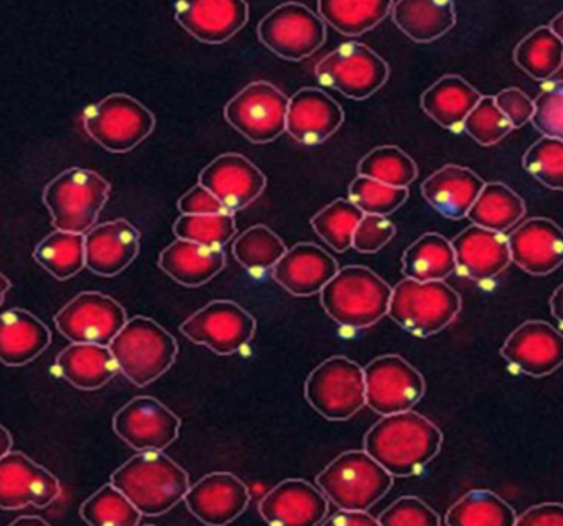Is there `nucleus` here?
I'll use <instances>...</instances> for the list:
<instances>
[{"label": "nucleus", "instance_id": "13d9d810", "mask_svg": "<svg viewBox=\"0 0 563 526\" xmlns=\"http://www.w3.org/2000/svg\"><path fill=\"white\" fill-rule=\"evenodd\" d=\"M10 449H12V436L0 425V458L10 452Z\"/></svg>", "mask_w": 563, "mask_h": 526}, {"label": "nucleus", "instance_id": "bf43d9fd", "mask_svg": "<svg viewBox=\"0 0 563 526\" xmlns=\"http://www.w3.org/2000/svg\"><path fill=\"white\" fill-rule=\"evenodd\" d=\"M551 30L555 33V35L559 36V38H561V42L563 43V10L561 13H559L558 16H555L554 20H552Z\"/></svg>", "mask_w": 563, "mask_h": 526}, {"label": "nucleus", "instance_id": "1a4fd4ad", "mask_svg": "<svg viewBox=\"0 0 563 526\" xmlns=\"http://www.w3.org/2000/svg\"><path fill=\"white\" fill-rule=\"evenodd\" d=\"M389 65L363 43L350 42L328 53L317 68L318 82L354 101H364L389 79Z\"/></svg>", "mask_w": 563, "mask_h": 526}, {"label": "nucleus", "instance_id": "864d4df0", "mask_svg": "<svg viewBox=\"0 0 563 526\" xmlns=\"http://www.w3.org/2000/svg\"><path fill=\"white\" fill-rule=\"evenodd\" d=\"M178 210L187 216H210V214L227 213L220 201L200 183L180 198Z\"/></svg>", "mask_w": 563, "mask_h": 526}, {"label": "nucleus", "instance_id": "603ef678", "mask_svg": "<svg viewBox=\"0 0 563 526\" xmlns=\"http://www.w3.org/2000/svg\"><path fill=\"white\" fill-rule=\"evenodd\" d=\"M496 105L503 112L512 128L522 127L532 121L534 101L518 88H508L495 96Z\"/></svg>", "mask_w": 563, "mask_h": 526}, {"label": "nucleus", "instance_id": "79ce46f5", "mask_svg": "<svg viewBox=\"0 0 563 526\" xmlns=\"http://www.w3.org/2000/svg\"><path fill=\"white\" fill-rule=\"evenodd\" d=\"M287 247L279 236L267 226L250 227L234 240L233 254L238 262L251 273L260 275L273 270L279 262Z\"/></svg>", "mask_w": 563, "mask_h": 526}, {"label": "nucleus", "instance_id": "f03ea898", "mask_svg": "<svg viewBox=\"0 0 563 526\" xmlns=\"http://www.w3.org/2000/svg\"><path fill=\"white\" fill-rule=\"evenodd\" d=\"M142 517H161L177 507L188 489L187 471L162 451H141L111 475Z\"/></svg>", "mask_w": 563, "mask_h": 526}, {"label": "nucleus", "instance_id": "2f4dec72", "mask_svg": "<svg viewBox=\"0 0 563 526\" xmlns=\"http://www.w3.org/2000/svg\"><path fill=\"white\" fill-rule=\"evenodd\" d=\"M59 376L79 390H98L118 376L119 367L108 346L75 344L66 347L58 359Z\"/></svg>", "mask_w": 563, "mask_h": 526}, {"label": "nucleus", "instance_id": "dca6fc26", "mask_svg": "<svg viewBox=\"0 0 563 526\" xmlns=\"http://www.w3.org/2000/svg\"><path fill=\"white\" fill-rule=\"evenodd\" d=\"M112 428L135 451H164L177 441L181 419L154 396H137L115 413Z\"/></svg>", "mask_w": 563, "mask_h": 526}, {"label": "nucleus", "instance_id": "c9c22d12", "mask_svg": "<svg viewBox=\"0 0 563 526\" xmlns=\"http://www.w3.org/2000/svg\"><path fill=\"white\" fill-rule=\"evenodd\" d=\"M390 9L389 0H321L318 15L343 35L360 36L379 25Z\"/></svg>", "mask_w": 563, "mask_h": 526}, {"label": "nucleus", "instance_id": "9d476101", "mask_svg": "<svg viewBox=\"0 0 563 526\" xmlns=\"http://www.w3.org/2000/svg\"><path fill=\"white\" fill-rule=\"evenodd\" d=\"M85 128L89 137L106 150L125 154L154 132L155 115L137 99L118 92L89 109Z\"/></svg>", "mask_w": 563, "mask_h": 526}, {"label": "nucleus", "instance_id": "bb28decb", "mask_svg": "<svg viewBox=\"0 0 563 526\" xmlns=\"http://www.w3.org/2000/svg\"><path fill=\"white\" fill-rule=\"evenodd\" d=\"M338 262L314 244H297L287 249L273 268V277L294 296H313L320 293L338 273Z\"/></svg>", "mask_w": 563, "mask_h": 526}, {"label": "nucleus", "instance_id": "423d86ee", "mask_svg": "<svg viewBox=\"0 0 563 526\" xmlns=\"http://www.w3.org/2000/svg\"><path fill=\"white\" fill-rule=\"evenodd\" d=\"M393 484V475L364 449L343 452L317 475L318 489L344 511H369Z\"/></svg>", "mask_w": 563, "mask_h": 526}, {"label": "nucleus", "instance_id": "e433bc0d", "mask_svg": "<svg viewBox=\"0 0 563 526\" xmlns=\"http://www.w3.org/2000/svg\"><path fill=\"white\" fill-rule=\"evenodd\" d=\"M515 61L536 81H549L563 66V43L551 26H539L516 46Z\"/></svg>", "mask_w": 563, "mask_h": 526}, {"label": "nucleus", "instance_id": "5701e85b", "mask_svg": "<svg viewBox=\"0 0 563 526\" xmlns=\"http://www.w3.org/2000/svg\"><path fill=\"white\" fill-rule=\"evenodd\" d=\"M330 501L320 489L303 479L277 484L260 504V514L269 525L317 526L328 517Z\"/></svg>", "mask_w": 563, "mask_h": 526}, {"label": "nucleus", "instance_id": "4be33fe9", "mask_svg": "<svg viewBox=\"0 0 563 526\" xmlns=\"http://www.w3.org/2000/svg\"><path fill=\"white\" fill-rule=\"evenodd\" d=\"M343 121V109L330 94L303 88L288 99L285 132L298 144L313 147L333 137Z\"/></svg>", "mask_w": 563, "mask_h": 526}, {"label": "nucleus", "instance_id": "2eb2a0df", "mask_svg": "<svg viewBox=\"0 0 563 526\" xmlns=\"http://www.w3.org/2000/svg\"><path fill=\"white\" fill-rule=\"evenodd\" d=\"M128 323L124 307L108 294L85 291L55 316L59 333L75 344L108 346Z\"/></svg>", "mask_w": 563, "mask_h": 526}, {"label": "nucleus", "instance_id": "39448f33", "mask_svg": "<svg viewBox=\"0 0 563 526\" xmlns=\"http://www.w3.org/2000/svg\"><path fill=\"white\" fill-rule=\"evenodd\" d=\"M111 184L88 168H69L46 184L43 203L52 214L56 231L88 234L95 227Z\"/></svg>", "mask_w": 563, "mask_h": 526}, {"label": "nucleus", "instance_id": "49530a36", "mask_svg": "<svg viewBox=\"0 0 563 526\" xmlns=\"http://www.w3.org/2000/svg\"><path fill=\"white\" fill-rule=\"evenodd\" d=\"M522 165L545 188L563 191V141L542 137L526 152Z\"/></svg>", "mask_w": 563, "mask_h": 526}, {"label": "nucleus", "instance_id": "f3484780", "mask_svg": "<svg viewBox=\"0 0 563 526\" xmlns=\"http://www.w3.org/2000/svg\"><path fill=\"white\" fill-rule=\"evenodd\" d=\"M62 494L58 479L23 452L10 451L0 458V508H45Z\"/></svg>", "mask_w": 563, "mask_h": 526}, {"label": "nucleus", "instance_id": "ddd939ff", "mask_svg": "<svg viewBox=\"0 0 563 526\" xmlns=\"http://www.w3.org/2000/svg\"><path fill=\"white\" fill-rule=\"evenodd\" d=\"M363 370L366 405L377 415L409 412L426 395L422 373L397 354L376 357Z\"/></svg>", "mask_w": 563, "mask_h": 526}, {"label": "nucleus", "instance_id": "3c124183", "mask_svg": "<svg viewBox=\"0 0 563 526\" xmlns=\"http://www.w3.org/2000/svg\"><path fill=\"white\" fill-rule=\"evenodd\" d=\"M397 227L387 217L364 214L354 231L353 249L360 254H376L396 237Z\"/></svg>", "mask_w": 563, "mask_h": 526}, {"label": "nucleus", "instance_id": "9b49d317", "mask_svg": "<svg viewBox=\"0 0 563 526\" xmlns=\"http://www.w3.org/2000/svg\"><path fill=\"white\" fill-rule=\"evenodd\" d=\"M288 98L276 86L256 81L238 92L227 108L228 124L253 144H269L287 127Z\"/></svg>", "mask_w": 563, "mask_h": 526}, {"label": "nucleus", "instance_id": "7ed1b4c3", "mask_svg": "<svg viewBox=\"0 0 563 526\" xmlns=\"http://www.w3.org/2000/svg\"><path fill=\"white\" fill-rule=\"evenodd\" d=\"M393 288L379 275L360 265L341 268L320 291L328 316L343 327L366 329L389 311Z\"/></svg>", "mask_w": 563, "mask_h": 526}, {"label": "nucleus", "instance_id": "c03bdc74", "mask_svg": "<svg viewBox=\"0 0 563 526\" xmlns=\"http://www.w3.org/2000/svg\"><path fill=\"white\" fill-rule=\"evenodd\" d=\"M177 239L188 240L210 249H223L234 236L238 227L233 214L220 213L210 216L181 214L174 224Z\"/></svg>", "mask_w": 563, "mask_h": 526}, {"label": "nucleus", "instance_id": "473e14b6", "mask_svg": "<svg viewBox=\"0 0 563 526\" xmlns=\"http://www.w3.org/2000/svg\"><path fill=\"white\" fill-rule=\"evenodd\" d=\"M394 23L416 43L442 38L456 23L455 3L435 0H400L390 9Z\"/></svg>", "mask_w": 563, "mask_h": 526}, {"label": "nucleus", "instance_id": "ea45409f", "mask_svg": "<svg viewBox=\"0 0 563 526\" xmlns=\"http://www.w3.org/2000/svg\"><path fill=\"white\" fill-rule=\"evenodd\" d=\"M419 175L416 161L396 145H383L364 155L357 177L371 178L394 188H409Z\"/></svg>", "mask_w": 563, "mask_h": 526}, {"label": "nucleus", "instance_id": "f257e3e1", "mask_svg": "<svg viewBox=\"0 0 563 526\" xmlns=\"http://www.w3.org/2000/svg\"><path fill=\"white\" fill-rule=\"evenodd\" d=\"M442 445L439 426L413 410L383 416L364 436V451L393 478L419 475Z\"/></svg>", "mask_w": 563, "mask_h": 526}, {"label": "nucleus", "instance_id": "052dcab7", "mask_svg": "<svg viewBox=\"0 0 563 526\" xmlns=\"http://www.w3.org/2000/svg\"><path fill=\"white\" fill-rule=\"evenodd\" d=\"M29 525V524H33V525H43V526H46L48 524H46L45 521H43V518H40V517H19L16 518V521H13L12 522V525Z\"/></svg>", "mask_w": 563, "mask_h": 526}, {"label": "nucleus", "instance_id": "0eeeda50", "mask_svg": "<svg viewBox=\"0 0 563 526\" xmlns=\"http://www.w3.org/2000/svg\"><path fill=\"white\" fill-rule=\"evenodd\" d=\"M462 298L445 281H416L406 278L393 288L387 316L417 337L440 333L455 321Z\"/></svg>", "mask_w": 563, "mask_h": 526}, {"label": "nucleus", "instance_id": "a878e982", "mask_svg": "<svg viewBox=\"0 0 563 526\" xmlns=\"http://www.w3.org/2000/svg\"><path fill=\"white\" fill-rule=\"evenodd\" d=\"M456 270L475 281H489L511 264L508 237L483 227H466L452 240Z\"/></svg>", "mask_w": 563, "mask_h": 526}, {"label": "nucleus", "instance_id": "f704fd0d", "mask_svg": "<svg viewBox=\"0 0 563 526\" xmlns=\"http://www.w3.org/2000/svg\"><path fill=\"white\" fill-rule=\"evenodd\" d=\"M525 214V201L508 184L486 183L466 217L475 226L505 234L516 226Z\"/></svg>", "mask_w": 563, "mask_h": 526}, {"label": "nucleus", "instance_id": "de8ad7c7", "mask_svg": "<svg viewBox=\"0 0 563 526\" xmlns=\"http://www.w3.org/2000/svg\"><path fill=\"white\" fill-rule=\"evenodd\" d=\"M463 131L483 147H493L512 131V125L496 105L495 96H483L466 117Z\"/></svg>", "mask_w": 563, "mask_h": 526}, {"label": "nucleus", "instance_id": "4c0bfd02", "mask_svg": "<svg viewBox=\"0 0 563 526\" xmlns=\"http://www.w3.org/2000/svg\"><path fill=\"white\" fill-rule=\"evenodd\" d=\"M515 508L492 491H472L446 512L449 526H515Z\"/></svg>", "mask_w": 563, "mask_h": 526}, {"label": "nucleus", "instance_id": "aec40b11", "mask_svg": "<svg viewBox=\"0 0 563 526\" xmlns=\"http://www.w3.org/2000/svg\"><path fill=\"white\" fill-rule=\"evenodd\" d=\"M501 356L526 376H551L563 366V334L545 321H526L509 334Z\"/></svg>", "mask_w": 563, "mask_h": 526}, {"label": "nucleus", "instance_id": "f8f14e48", "mask_svg": "<svg viewBox=\"0 0 563 526\" xmlns=\"http://www.w3.org/2000/svg\"><path fill=\"white\" fill-rule=\"evenodd\" d=\"M261 43L287 61H301L313 55L327 38V26L318 13L303 3H282L257 26Z\"/></svg>", "mask_w": 563, "mask_h": 526}, {"label": "nucleus", "instance_id": "09e8293b", "mask_svg": "<svg viewBox=\"0 0 563 526\" xmlns=\"http://www.w3.org/2000/svg\"><path fill=\"white\" fill-rule=\"evenodd\" d=\"M532 124L544 137L563 141V81H548L534 99Z\"/></svg>", "mask_w": 563, "mask_h": 526}, {"label": "nucleus", "instance_id": "5fc2aeb1", "mask_svg": "<svg viewBox=\"0 0 563 526\" xmlns=\"http://www.w3.org/2000/svg\"><path fill=\"white\" fill-rule=\"evenodd\" d=\"M518 526H563L562 504H541L526 511L516 522Z\"/></svg>", "mask_w": 563, "mask_h": 526}, {"label": "nucleus", "instance_id": "a211bd4d", "mask_svg": "<svg viewBox=\"0 0 563 526\" xmlns=\"http://www.w3.org/2000/svg\"><path fill=\"white\" fill-rule=\"evenodd\" d=\"M198 181L230 214L251 206L267 187L266 175L240 154H223L214 158L203 168Z\"/></svg>", "mask_w": 563, "mask_h": 526}, {"label": "nucleus", "instance_id": "6e6d98bb", "mask_svg": "<svg viewBox=\"0 0 563 526\" xmlns=\"http://www.w3.org/2000/svg\"><path fill=\"white\" fill-rule=\"evenodd\" d=\"M321 525L376 526L379 525V521L374 515H371L369 511H344V508H338L336 514L324 518Z\"/></svg>", "mask_w": 563, "mask_h": 526}, {"label": "nucleus", "instance_id": "6ab92c4d", "mask_svg": "<svg viewBox=\"0 0 563 526\" xmlns=\"http://www.w3.org/2000/svg\"><path fill=\"white\" fill-rule=\"evenodd\" d=\"M185 504L201 524L224 526L233 524L250 507L247 485L231 472H211L190 485Z\"/></svg>", "mask_w": 563, "mask_h": 526}, {"label": "nucleus", "instance_id": "cd10ccee", "mask_svg": "<svg viewBox=\"0 0 563 526\" xmlns=\"http://www.w3.org/2000/svg\"><path fill=\"white\" fill-rule=\"evenodd\" d=\"M485 184L470 168L446 165L423 181L422 197L446 220L460 221L468 216Z\"/></svg>", "mask_w": 563, "mask_h": 526}, {"label": "nucleus", "instance_id": "a18cd8bd", "mask_svg": "<svg viewBox=\"0 0 563 526\" xmlns=\"http://www.w3.org/2000/svg\"><path fill=\"white\" fill-rule=\"evenodd\" d=\"M409 198V188H394L371 178L357 177L350 184L347 200L363 214L387 217L396 213Z\"/></svg>", "mask_w": 563, "mask_h": 526}, {"label": "nucleus", "instance_id": "58836bf2", "mask_svg": "<svg viewBox=\"0 0 563 526\" xmlns=\"http://www.w3.org/2000/svg\"><path fill=\"white\" fill-rule=\"evenodd\" d=\"M33 259L56 280H69L86 267L85 234H48L33 250Z\"/></svg>", "mask_w": 563, "mask_h": 526}, {"label": "nucleus", "instance_id": "7c9ffc66", "mask_svg": "<svg viewBox=\"0 0 563 526\" xmlns=\"http://www.w3.org/2000/svg\"><path fill=\"white\" fill-rule=\"evenodd\" d=\"M227 265L223 249H210L188 240L177 239L162 250L158 267L172 280L188 288L203 287Z\"/></svg>", "mask_w": 563, "mask_h": 526}, {"label": "nucleus", "instance_id": "c756f323", "mask_svg": "<svg viewBox=\"0 0 563 526\" xmlns=\"http://www.w3.org/2000/svg\"><path fill=\"white\" fill-rule=\"evenodd\" d=\"M482 98L462 76L446 75L423 92L420 105L440 127L460 132Z\"/></svg>", "mask_w": 563, "mask_h": 526}, {"label": "nucleus", "instance_id": "6e6552de", "mask_svg": "<svg viewBox=\"0 0 563 526\" xmlns=\"http://www.w3.org/2000/svg\"><path fill=\"white\" fill-rule=\"evenodd\" d=\"M305 399L328 422L353 418L366 405L363 367L344 356L330 357L308 376Z\"/></svg>", "mask_w": 563, "mask_h": 526}, {"label": "nucleus", "instance_id": "4468645a", "mask_svg": "<svg viewBox=\"0 0 563 526\" xmlns=\"http://www.w3.org/2000/svg\"><path fill=\"white\" fill-rule=\"evenodd\" d=\"M256 327V320L241 304L218 300L191 314L180 331L191 343L218 356H233L251 343Z\"/></svg>", "mask_w": 563, "mask_h": 526}, {"label": "nucleus", "instance_id": "4d7b16f0", "mask_svg": "<svg viewBox=\"0 0 563 526\" xmlns=\"http://www.w3.org/2000/svg\"><path fill=\"white\" fill-rule=\"evenodd\" d=\"M551 310L554 314L555 320L561 323L563 327V283L555 290V293L551 298Z\"/></svg>", "mask_w": 563, "mask_h": 526}, {"label": "nucleus", "instance_id": "a19ab883", "mask_svg": "<svg viewBox=\"0 0 563 526\" xmlns=\"http://www.w3.org/2000/svg\"><path fill=\"white\" fill-rule=\"evenodd\" d=\"M363 217L350 200H336L311 217V227L330 249L343 254L353 247L354 231Z\"/></svg>", "mask_w": 563, "mask_h": 526}, {"label": "nucleus", "instance_id": "412c9836", "mask_svg": "<svg viewBox=\"0 0 563 526\" xmlns=\"http://www.w3.org/2000/svg\"><path fill=\"white\" fill-rule=\"evenodd\" d=\"M174 12L185 32L208 45L227 43L250 20V5L241 0H185L175 3Z\"/></svg>", "mask_w": 563, "mask_h": 526}, {"label": "nucleus", "instance_id": "37998d69", "mask_svg": "<svg viewBox=\"0 0 563 526\" xmlns=\"http://www.w3.org/2000/svg\"><path fill=\"white\" fill-rule=\"evenodd\" d=\"M79 514L91 526H137L142 521L141 512L112 484L92 494L81 505Z\"/></svg>", "mask_w": 563, "mask_h": 526}, {"label": "nucleus", "instance_id": "680f3d73", "mask_svg": "<svg viewBox=\"0 0 563 526\" xmlns=\"http://www.w3.org/2000/svg\"><path fill=\"white\" fill-rule=\"evenodd\" d=\"M10 290V281L5 275L0 273V304H2L3 298H5L7 291Z\"/></svg>", "mask_w": 563, "mask_h": 526}, {"label": "nucleus", "instance_id": "8fccbe9b", "mask_svg": "<svg viewBox=\"0 0 563 526\" xmlns=\"http://www.w3.org/2000/svg\"><path fill=\"white\" fill-rule=\"evenodd\" d=\"M380 526H439V514L419 497H400L377 518Z\"/></svg>", "mask_w": 563, "mask_h": 526}, {"label": "nucleus", "instance_id": "c85d7f7f", "mask_svg": "<svg viewBox=\"0 0 563 526\" xmlns=\"http://www.w3.org/2000/svg\"><path fill=\"white\" fill-rule=\"evenodd\" d=\"M52 340L48 327L25 310L0 314V362L25 366L40 356Z\"/></svg>", "mask_w": 563, "mask_h": 526}, {"label": "nucleus", "instance_id": "20e7f679", "mask_svg": "<svg viewBox=\"0 0 563 526\" xmlns=\"http://www.w3.org/2000/svg\"><path fill=\"white\" fill-rule=\"evenodd\" d=\"M119 372L135 387L151 385L172 369L178 356V344L167 329L147 316L128 320L109 344Z\"/></svg>", "mask_w": 563, "mask_h": 526}, {"label": "nucleus", "instance_id": "72a5a7b5", "mask_svg": "<svg viewBox=\"0 0 563 526\" xmlns=\"http://www.w3.org/2000/svg\"><path fill=\"white\" fill-rule=\"evenodd\" d=\"M455 270L452 243L440 234H423L404 253L402 273L410 280L443 281Z\"/></svg>", "mask_w": 563, "mask_h": 526}, {"label": "nucleus", "instance_id": "393cba45", "mask_svg": "<svg viewBox=\"0 0 563 526\" xmlns=\"http://www.w3.org/2000/svg\"><path fill=\"white\" fill-rule=\"evenodd\" d=\"M141 250V233L129 221L115 220L92 227L85 236L86 267L99 277L124 271Z\"/></svg>", "mask_w": 563, "mask_h": 526}, {"label": "nucleus", "instance_id": "b1692460", "mask_svg": "<svg viewBox=\"0 0 563 526\" xmlns=\"http://www.w3.org/2000/svg\"><path fill=\"white\" fill-rule=\"evenodd\" d=\"M511 262L534 277H545L563 265V230L548 217L526 221L508 237Z\"/></svg>", "mask_w": 563, "mask_h": 526}]
</instances>
